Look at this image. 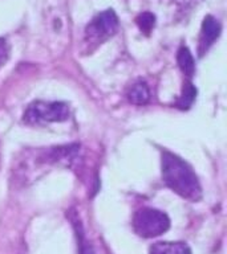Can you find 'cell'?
<instances>
[{
    "mask_svg": "<svg viewBox=\"0 0 227 254\" xmlns=\"http://www.w3.org/2000/svg\"><path fill=\"white\" fill-rule=\"evenodd\" d=\"M162 178L165 184L181 197L190 201L202 197V188L193 168L169 151L162 152Z\"/></svg>",
    "mask_w": 227,
    "mask_h": 254,
    "instance_id": "obj_1",
    "label": "cell"
},
{
    "mask_svg": "<svg viewBox=\"0 0 227 254\" xmlns=\"http://www.w3.org/2000/svg\"><path fill=\"white\" fill-rule=\"evenodd\" d=\"M221 31H222L221 23L214 16L207 15L203 19L202 29H201V55H203L214 44L215 40L221 35Z\"/></svg>",
    "mask_w": 227,
    "mask_h": 254,
    "instance_id": "obj_5",
    "label": "cell"
},
{
    "mask_svg": "<svg viewBox=\"0 0 227 254\" xmlns=\"http://www.w3.org/2000/svg\"><path fill=\"white\" fill-rule=\"evenodd\" d=\"M69 220H71L73 229H75L76 238H77V248H79V254H95V250L92 245L88 242L85 233H84L83 224L80 221L79 214L76 213L75 210H69Z\"/></svg>",
    "mask_w": 227,
    "mask_h": 254,
    "instance_id": "obj_6",
    "label": "cell"
},
{
    "mask_svg": "<svg viewBox=\"0 0 227 254\" xmlns=\"http://www.w3.org/2000/svg\"><path fill=\"white\" fill-rule=\"evenodd\" d=\"M118 28V17L113 9H107L97 15L88 25L87 35L91 39H107L114 35Z\"/></svg>",
    "mask_w": 227,
    "mask_h": 254,
    "instance_id": "obj_4",
    "label": "cell"
},
{
    "mask_svg": "<svg viewBox=\"0 0 227 254\" xmlns=\"http://www.w3.org/2000/svg\"><path fill=\"white\" fill-rule=\"evenodd\" d=\"M177 63H178L179 69L185 73L186 75L191 77L195 71V63L194 57L191 55L190 49L187 47L179 48L178 53H177Z\"/></svg>",
    "mask_w": 227,
    "mask_h": 254,
    "instance_id": "obj_9",
    "label": "cell"
},
{
    "mask_svg": "<svg viewBox=\"0 0 227 254\" xmlns=\"http://www.w3.org/2000/svg\"><path fill=\"white\" fill-rule=\"evenodd\" d=\"M24 122H64L69 118V106L65 102H37L31 103L24 113Z\"/></svg>",
    "mask_w": 227,
    "mask_h": 254,
    "instance_id": "obj_3",
    "label": "cell"
},
{
    "mask_svg": "<svg viewBox=\"0 0 227 254\" xmlns=\"http://www.w3.org/2000/svg\"><path fill=\"white\" fill-rule=\"evenodd\" d=\"M135 23L138 25L139 31L143 32L145 35L149 36L150 32L153 31V28L155 27V16L151 12H142L137 16Z\"/></svg>",
    "mask_w": 227,
    "mask_h": 254,
    "instance_id": "obj_11",
    "label": "cell"
},
{
    "mask_svg": "<svg viewBox=\"0 0 227 254\" xmlns=\"http://www.w3.org/2000/svg\"><path fill=\"white\" fill-rule=\"evenodd\" d=\"M127 99L134 105H145L150 99V90L145 81H137L127 91Z\"/></svg>",
    "mask_w": 227,
    "mask_h": 254,
    "instance_id": "obj_8",
    "label": "cell"
},
{
    "mask_svg": "<svg viewBox=\"0 0 227 254\" xmlns=\"http://www.w3.org/2000/svg\"><path fill=\"white\" fill-rule=\"evenodd\" d=\"M8 57H9V47H8V43L0 37V66L3 64L7 63Z\"/></svg>",
    "mask_w": 227,
    "mask_h": 254,
    "instance_id": "obj_12",
    "label": "cell"
},
{
    "mask_svg": "<svg viewBox=\"0 0 227 254\" xmlns=\"http://www.w3.org/2000/svg\"><path fill=\"white\" fill-rule=\"evenodd\" d=\"M150 254H191L185 242H155L149 249Z\"/></svg>",
    "mask_w": 227,
    "mask_h": 254,
    "instance_id": "obj_7",
    "label": "cell"
},
{
    "mask_svg": "<svg viewBox=\"0 0 227 254\" xmlns=\"http://www.w3.org/2000/svg\"><path fill=\"white\" fill-rule=\"evenodd\" d=\"M195 97H197V89H195V86L191 82H186L185 86H183L182 94H181V97H179L177 103H175V106L181 109V110H187L193 105V102H194Z\"/></svg>",
    "mask_w": 227,
    "mask_h": 254,
    "instance_id": "obj_10",
    "label": "cell"
},
{
    "mask_svg": "<svg viewBox=\"0 0 227 254\" xmlns=\"http://www.w3.org/2000/svg\"><path fill=\"white\" fill-rule=\"evenodd\" d=\"M170 228V218L166 213L153 208H141L133 217V229L139 237L153 238L161 236Z\"/></svg>",
    "mask_w": 227,
    "mask_h": 254,
    "instance_id": "obj_2",
    "label": "cell"
}]
</instances>
